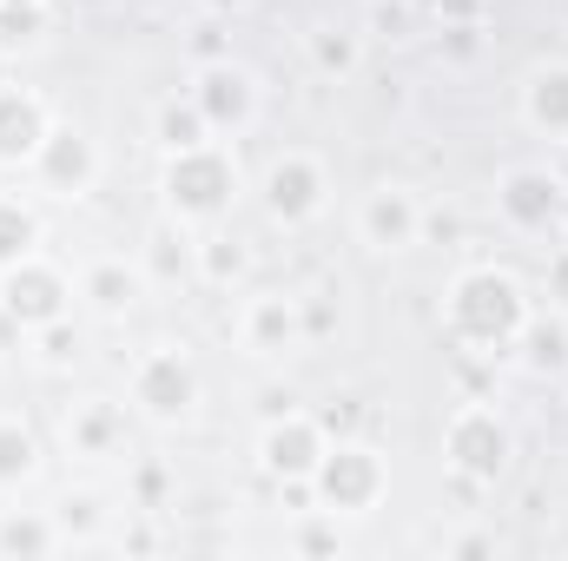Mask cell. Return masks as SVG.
Here are the masks:
<instances>
[{"instance_id": "cell-17", "label": "cell", "mask_w": 568, "mask_h": 561, "mask_svg": "<svg viewBox=\"0 0 568 561\" xmlns=\"http://www.w3.org/2000/svg\"><path fill=\"white\" fill-rule=\"evenodd\" d=\"M87 297H93V310H106V317H120V310H133V297H140V272L126 265V258H100L87 284H80Z\"/></svg>"}, {"instance_id": "cell-30", "label": "cell", "mask_w": 568, "mask_h": 561, "mask_svg": "<svg viewBox=\"0 0 568 561\" xmlns=\"http://www.w3.org/2000/svg\"><path fill=\"white\" fill-rule=\"evenodd\" d=\"M205 7H212V13H232V7H245V0H205Z\"/></svg>"}, {"instance_id": "cell-9", "label": "cell", "mask_w": 568, "mask_h": 561, "mask_svg": "<svg viewBox=\"0 0 568 561\" xmlns=\"http://www.w3.org/2000/svg\"><path fill=\"white\" fill-rule=\"evenodd\" d=\"M324 422L317 417H278L265 422V436H258V462L272 469V476H284V482H311L317 476V462H324Z\"/></svg>"}, {"instance_id": "cell-4", "label": "cell", "mask_w": 568, "mask_h": 561, "mask_svg": "<svg viewBox=\"0 0 568 561\" xmlns=\"http://www.w3.org/2000/svg\"><path fill=\"white\" fill-rule=\"evenodd\" d=\"M509 422L496 417L489 404H463L449 429H443V456H449V469L456 476H469V482H496L503 469H509Z\"/></svg>"}, {"instance_id": "cell-5", "label": "cell", "mask_w": 568, "mask_h": 561, "mask_svg": "<svg viewBox=\"0 0 568 561\" xmlns=\"http://www.w3.org/2000/svg\"><path fill=\"white\" fill-rule=\"evenodd\" d=\"M331 205V172H324V159H311V152H278L272 165H265V212L278 218V225H311L317 212Z\"/></svg>"}, {"instance_id": "cell-29", "label": "cell", "mask_w": 568, "mask_h": 561, "mask_svg": "<svg viewBox=\"0 0 568 561\" xmlns=\"http://www.w3.org/2000/svg\"><path fill=\"white\" fill-rule=\"evenodd\" d=\"M436 13H463V20H469V13H476V0H436Z\"/></svg>"}, {"instance_id": "cell-1", "label": "cell", "mask_w": 568, "mask_h": 561, "mask_svg": "<svg viewBox=\"0 0 568 561\" xmlns=\"http://www.w3.org/2000/svg\"><path fill=\"white\" fill-rule=\"evenodd\" d=\"M529 324V297L523 284L496 265H476L449 284V330L469 344V350H509Z\"/></svg>"}, {"instance_id": "cell-8", "label": "cell", "mask_w": 568, "mask_h": 561, "mask_svg": "<svg viewBox=\"0 0 568 561\" xmlns=\"http://www.w3.org/2000/svg\"><path fill=\"white\" fill-rule=\"evenodd\" d=\"M496 212H503L516 232H549L568 212L562 178H549L542 165H516V172H503V185H496Z\"/></svg>"}, {"instance_id": "cell-22", "label": "cell", "mask_w": 568, "mask_h": 561, "mask_svg": "<svg viewBox=\"0 0 568 561\" xmlns=\"http://www.w3.org/2000/svg\"><path fill=\"white\" fill-rule=\"evenodd\" d=\"M523 344L536 370H568V324H523Z\"/></svg>"}, {"instance_id": "cell-6", "label": "cell", "mask_w": 568, "mask_h": 561, "mask_svg": "<svg viewBox=\"0 0 568 561\" xmlns=\"http://www.w3.org/2000/svg\"><path fill=\"white\" fill-rule=\"evenodd\" d=\"M133 404H140L152 422H179L192 417V404H199V370L185 364V350H172V344H152L140 364H133Z\"/></svg>"}, {"instance_id": "cell-26", "label": "cell", "mask_w": 568, "mask_h": 561, "mask_svg": "<svg viewBox=\"0 0 568 561\" xmlns=\"http://www.w3.org/2000/svg\"><path fill=\"white\" fill-rule=\"evenodd\" d=\"M199 258H205V278L212 284H232L245 272V252L232 245V238H212V245H199Z\"/></svg>"}, {"instance_id": "cell-28", "label": "cell", "mask_w": 568, "mask_h": 561, "mask_svg": "<svg viewBox=\"0 0 568 561\" xmlns=\"http://www.w3.org/2000/svg\"><path fill=\"white\" fill-rule=\"evenodd\" d=\"M443 555H496V536L489 529H469V536H449Z\"/></svg>"}, {"instance_id": "cell-23", "label": "cell", "mask_w": 568, "mask_h": 561, "mask_svg": "<svg viewBox=\"0 0 568 561\" xmlns=\"http://www.w3.org/2000/svg\"><path fill=\"white\" fill-rule=\"evenodd\" d=\"M311 60H317L324 73H351V67H357V33H344V27H317V33H311Z\"/></svg>"}, {"instance_id": "cell-7", "label": "cell", "mask_w": 568, "mask_h": 561, "mask_svg": "<svg viewBox=\"0 0 568 561\" xmlns=\"http://www.w3.org/2000/svg\"><path fill=\"white\" fill-rule=\"evenodd\" d=\"M67 297H73V284L60 278L40 252H27V258H13L7 272H0V310L7 317H20L27 330H47V324H60L67 317Z\"/></svg>"}, {"instance_id": "cell-13", "label": "cell", "mask_w": 568, "mask_h": 561, "mask_svg": "<svg viewBox=\"0 0 568 561\" xmlns=\"http://www.w3.org/2000/svg\"><path fill=\"white\" fill-rule=\"evenodd\" d=\"M192 100L212 120V133H245L252 113H258V86H252L245 67H205L199 86H192Z\"/></svg>"}, {"instance_id": "cell-18", "label": "cell", "mask_w": 568, "mask_h": 561, "mask_svg": "<svg viewBox=\"0 0 568 561\" xmlns=\"http://www.w3.org/2000/svg\"><path fill=\"white\" fill-rule=\"evenodd\" d=\"M33 469H40V436L20 417H0V489L33 482Z\"/></svg>"}, {"instance_id": "cell-14", "label": "cell", "mask_w": 568, "mask_h": 561, "mask_svg": "<svg viewBox=\"0 0 568 561\" xmlns=\"http://www.w3.org/2000/svg\"><path fill=\"white\" fill-rule=\"evenodd\" d=\"M47 133H53V113L27 86H0V165H33Z\"/></svg>"}, {"instance_id": "cell-3", "label": "cell", "mask_w": 568, "mask_h": 561, "mask_svg": "<svg viewBox=\"0 0 568 561\" xmlns=\"http://www.w3.org/2000/svg\"><path fill=\"white\" fill-rule=\"evenodd\" d=\"M311 489H317V502L331 516H371L384 502V489H390V469H384V456L371 442H331Z\"/></svg>"}, {"instance_id": "cell-24", "label": "cell", "mask_w": 568, "mask_h": 561, "mask_svg": "<svg viewBox=\"0 0 568 561\" xmlns=\"http://www.w3.org/2000/svg\"><path fill=\"white\" fill-rule=\"evenodd\" d=\"M100 516H106V509H100V496H93V489H80V496H67V502H60V516H53V522L67 529V542H73V536L87 542V536L100 529Z\"/></svg>"}, {"instance_id": "cell-12", "label": "cell", "mask_w": 568, "mask_h": 561, "mask_svg": "<svg viewBox=\"0 0 568 561\" xmlns=\"http://www.w3.org/2000/svg\"><path fill=\"white\" fill-rule=\"evenodd\" d=\"M33 178L47 185V192H60V198H80L93 178H100V152L87 133H73V126H53L47 145L33 152Z\"/></svg>"}, {"instance_id": "cell-19", "label": "cell", "mask_w": 568, "mask_h": 561, "mask_svg": "<svg viewBox=\"0 0 568 561\" xmlns=\"http://www.w3.org/2000/svg\"><path fill=\"white\" fill-rule=\"evenodd\" d=\"M53 555L67 549V529L53 516H0V555Z\"/></svg>"}, {"instance_id": "cell-2", "label": "cell", "mask_w": 568, "mask_h": 561, "mask_svg": "<svg viewBox=\"0 0 568 561\" xmlns=\"http://www.w3.org/2000/svg\"><path fill=\"white\" fill-rule=\"evenodd\" d=\"M165 198H172L179 218L212 225V218H225L232 198H239V165H232L212 140L185 145V152H172V165H165Z\"/></svg>"}, {"instance_id": "cell-20", "label": "cell", "mask_w": 568, "mask_h": 561, "mask_svg": "<svg viewBox=\"0 0 568 561\" xmlns=\"http://www.w3.org/2000/svg\"><path fill=\"white\" fill-rule=\"evenodd\" d=\"M205 140H212V120L199 113V100H185V106L165 100L159 106V145L165 152H185V145H205Z\"/></svg>"}, {"instance_id": "cell-25", "label": "cell", "mask_w": 568, "mask_h": 561, "mask_svg": "<svg viewBox=\"0 0 568 561\" xmlns=\"http://www.w3.org/2000/svg\"><path fill=\"white\" fill-rule=\"evenodd\" d=\"M291 549H304V555H337L344 549V536H337V516L331 509H317L297 536H291Z\"/></svg>"}, {"instance_id": "cell-27", "label": "cell", "mask_w": 568, "mask_h": 561, "mask_svg": "<svg viewBox=\"0 0 568 561\" xmlns=\"http://www.w3.org/2000/svg\"><path fill=\"white\" fill-rule=\"evenodd\" d=\"M542 290H549V304H556V310H568V245H562V252H549Z\"/></svg>"}, {"instance_id": "cell-15", "label": "cell", "mask_w": 568, "mask_h": 561, "mask_svg": "<svg viewBox=\"0 0 568 561\" xmlns=\"http://www.w3.org/2000/svg\"><path fill=\"white\" fill-rule=\"evenodd\" d=\"M120 442H126V410H120V404H106V397H80V404L67 410V449H73V456L100 462V456H113Z\"/></svg>"}, {"instance_id": "cell-10", "label": "cell", "mask_w": 568, "mask_h": 561, "mask_svg": "<svg viewBox=\"0 0 568 561\" xmlns=\"http://www.w3.org/2000/svg\"><path fill=\"white\" fill-rule=\"evenodd\" d=\"M417 232H424L417 192H404V185L364 192V205H357V238H364L371 252H404V245H417Z\"/></svg>"}, {"instance_id": "cell-11", "label": "cell", "mask_w": 568, "mask_h": 561, "mask_svg": "<svg viewBox=\"0 0 568 561\" xmlns=\"http://www.w3.org/2000/svg\"><path fill=\"white\" fill-rule=\"evenodd\" d=\"M239 344H245L252 357H284V350H297V344H304L297 297H284V290L245 297V310H239Z\"/></svg>"}, {"instance_id": "cell-16", "label": "cell", "mask_w": 568, "mask_h": 561, "mask_svg": "<svg viewBox=\"0 0 568 561\" xmlns=\"http://www.w3.org/2000/svg\"><path fill=\"white\" fill-rule=\"evenodd\" d=\"M523 120L549 140H568V60H549L523 86Z\"/></svg>"}, {"instance_id": "cell-21", "label": "cell", "mask_w": 568, "mask_h": 561, "mask_svg": "<svg viewBox=\"0 0 568 561\" xmlns=\"http://www.w3.org/2000/svg\"><path fill=\"white\" fill-rule=\"evenodd\" d=\"M40 245V218L20 205V198H0V272L13 265V258H27Z\"/></svg>"}]
</instances>
